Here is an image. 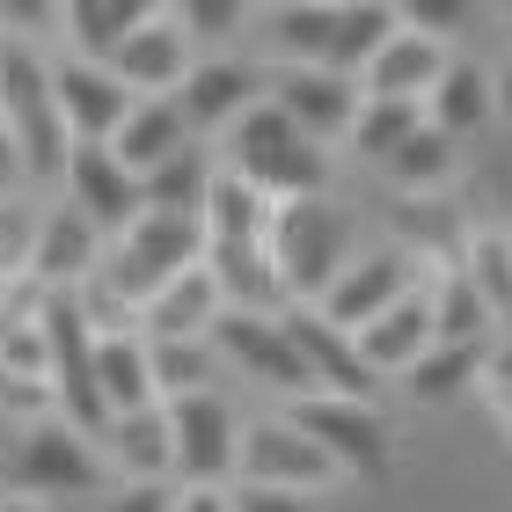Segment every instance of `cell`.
<instances>
[{
	"mask_svg": "<svg viewBox=\"0 0 512 512\" xmlns=\"http://www.w3.org/2000/svg\"><path fill=\"white\" fill-rule=\"evenodd\" d=\"M0 132L22 154V183L59 191L66 161H74V132H66L59 96H52V59L22 37H8V52H0Z\"/></svg>",
	"mask_w": 512,
	"mask_h": 512,
	"instance_id": "cell-1",
	"label": "cell"
},
{
	"mask_svg": "<svg viewBox=\"0 0 512 512\" xmlns=\"http://www.w3.org/2000/svg\"><path fill=\"white\" fill-rule=\"evenodd\" d=\"M227 169H235L242 183H256L271 205L330 198V154H322L315 139H300L278 103H256L249 118L227 125Z\"/></svg>",
	"mask_w": 512,
	"mask_h": 512,
	"instance_id": "cell-2",
	"label": "cell"
},
{
	"mask_svg": "<svg viewBox=\"0 0 512 512\" xmlns=\"http://www.w3.org/2000/svg\"><path fill=\"white\" fill-rule=\"evenodd\" d=\"M264 249H271L278 286H286V308H315L344 278V264H352V220L330 198H293V205L271 213Z\"/></svg>",
	"mask_w": 512,
	"mask_h": 512,
	"instance_id": "cell-3",
	"label": "cell"
},
{
	"mask_svg": "<svg viewBox=\"0 0 512 512\" xmlns=\"http://www.w3.org/2000/svg\"><path fill=\"white\" fill-rule=\"evenodd\" d=\"M205 264V220H183V213H139L118 242H110L103 256V286L125 300V308L139 315L161 286H176L183 271Z\"/></svg>",
	"mask_w": 512,
	"mask_h": 512,
	"instance_id": "cell-4",
	"label": "cell"
},
{
	"mask_svg": "<svg viewBox=\"0 0 512 512\" xmlns=\"http://www.w3.org/2000/svg\"><path fill=\"white\" fill-rule=\"evenodd\" d=\"M425 256L417 249H366V256H352V264H344V278L330 293L315 300V315L330 322V330H344V337H359L366 322H381L395 300H410L417 286H425Z\"/></svg>",
	"mask_w": 512,
	"mask_h": 512,
	"instance_id": "cell-5",
	"label": "cell"
},
{
	"mask_svg": "<svg viewBox=\"0 0 512 512\" xmlns=\"http://www.w3.org/2000/svg\"><path fill=\"white\" fill-rule=\"evenodd\" d=\"M169 447H176V491H227L242 454V425L213 388L169 403Z\"/></svg>",
	"mask_w": 512,
	"mask_h": 512,
	"instance_id": "cell-6",
	"label": "cell"
},
{
	"mask_svg": "<svg viewBox=\"0 0 512 512\" xmlns=\"http://www.w3.org/2000/svg\"><path fill=\"white\" fill-rule=\"evenodd\" d=\"M286 425H300L322 454L337 461V476H381L388 469V425L374 403H352V395H300L286 410Z\"/></svg>",
	"mask_w": 512,
	"mask_h": 512,
	"instance_id": "cell-7",
	"label": "cell"
},
{
	"mask_svg": "<svg viewBox=\"0 0 512 512\" xmlns=\"http://www.w3.org/2000/svg\"><path fill=\"white\" fill-rule=\"evenodd\" d=\"M235 483H256V491H300L315 498L322 483H337V461L315 447L300 425L286 417H264V425H242V454H235Z\"/></svg>",
	"mask_w": 512,
	"mask_h": 512,
	"instance_id": "cell-8",
	"label": "cell"
},
{
	"mask_svg": "<svg viewBox=\"0 0 512 512\" xmlns=\"http://www.w3.org/2000/svg\"><path fill=\"white\" fill-rule=\"evenodd\" d=\"M96 476H103L96 439H81L74 425H59V417H52V425H37V432H22L15 454H8V483L22 498H74Z\"/></svg>",
	"mask_w": 512,
	"mask_h": 512,
	"instance_id": "cell-9",
	"label": "cell"
},
{
	"mask_svg": "<svg viewBox=\"0 0 512 512\" xmlns=\"http://www.w3.org/2000/svg\"><path fill=\"white\" fill-rule=\"evenodd\" d=\"M59 205H74V213L96 227L103 242H118L125 227L147 213L139 176H132L110 147H74V161H66V176H59Z\"/></svg>",
	"mask_w": 512,
	"mask_h": 512,
	"instance_id": "cell-10",
	"label": "cell"
},
{
	"mask_svg": "<svg viewBox=\"0 0 512 512\" xmlns=\"http://www.w3.org/2000/svg\"><path fill=\"white\" fill-rule=\"evenodd\" d=\"M191 66H198V44L191 30H183V15L176 8H154L139 30L118 44V59H110V74H118L132 96H183V81H191Z\"/></svg>",
	"mask_w": 512,
	"mask_h": 512,
	"instance_id": "cell-11",
	"label": "cell"
},
{
	"mask_svg": "<svg viewBox=\"0 0 512 512\" xmlns=\"http://www.w3.org/2000/svg\"><path fill=\"white\" fill-rule=\"evenodd\" d=\"M52 96H59V118L74 132V147H110L139 103L110 66H88V59H52Z\"/></svg>",
	"mask_w": 512,
	"mask_h": 512,
	"instance_id": "cell-12",
	"label": "cell"
},
{
	"mask_svg": "<svg viewBox=\"0 0 512 512\" xmlns=\"http://www.w3.org/2000/svg\"><path fill=\"white\" fill-rule=\"evenodd\" d=\"M264 103H278V110H286V125L322 147V139L352 132V118H359V81L330 74V66H286V74L264 88Z\"/></svg>",
	"mask_w": 512,
	"mask_h": 512,
	"instance_id": "cell-13",
	"label": "cell"
},
{
	"mask_svg": "<svg viewBox=\"0 0 512 512\" xmlns=\"http://www.w3.org/2000/svg\"><path fill=\"white\" fill-rule=\"evenodd\" d=\"M278 330H286V344H293V359H300V374H308V388L315 395H352V403H374V374L359 366V344L344 337V330H330L315 308H286L278 315Z\"/></svg>",
	"mask_w": 512,
	"mask_h": 512,
	"instance_id": "cell-14",
	"label": "cell"
},
{
	"mask_svg": "<svg viewBox=\"0 0 512 512\" xmlns=\"http://www.w3.org/2000/svg\"><path fill=\"white\" fill-rule=\"evenodd\" d=\"M103 256H110V242L88 227L74 205H44V227H37V256H30V286L37 293H81L88 278L103 271Z\"/></svg>",
	"mask_w": 512,
	"mask_h": 512,
	"instance_id": "cell-15",
	"label": "cell"
},
{
	"mask_svg": "<svg viewBox=\"0 0 512 512\" xmlns=\"http://www.w3.org/2000/svg\"><path fill=\"white\" fill-rule=\"evenodd\" d=\"M264 103V81H256V66H242V59H213V52H198V66H191V81H183V96H176V110H183V125H191V139H205V132H227L235 118H249V110Z\"/></svg>",
	"mask_w": 512,
	"mask_h": 512,
	"instance_id": "cell-16",
	"label": "cell"
},
{
	"mask_svg": "<svg viewBox=\"0 0 512 512\" xmlns=\"http://www.w3.org/2000/svg\"><path fill=\"white\" fill-rule=\"evenodd\" d=\"M205 344L220 352V366H242V374H256L264 388H308V374H300L286 330H278V315H242V308H227Z\"/></svg>",
	"mask_w": 512,
	"mask_h": 512,
	"instance_id": "cell-17",
	"label": "cell"
},
{
	"mask_svg": "<svg viewBox=\"0 0 512 512\" xmlns=\"http://www.w3.org/2000/svg\"><path fill=\"white\" fill-rule=\"evenodd\" d=\"M447 66H454V59H447V44H439V37H417L410 22H403V30H395L381 52H374V66L359 74V96L417 103V110H425V96L439 88V74H447Z\"/></svg>",
	"mask_w": 512,
	"mask_h": 512,
	"instance_id": "cell-18",
	"label": "cell"
},
{
	"mask_svg": "<svg viewBox=\"0 0 512 512\" xmlns=\"http://www.w3.org/2000/svg\"><path fill=\"white\" fill-rule=\"evenodd\" d=\"M220 315H227L220 278L198 264V271H183L176 286H161L147 308H139V337H147V344H205Z\"/></svg>",
	"mask_w": 512,
	"mask_h": 512,
	"instance_id": "cell-19",
	"label": "cell"
},
{
	"mask_svg": "<svg viewBox=\"0 0 512 512\" xmlns=\"http://www.w3.org/2000/svg\"><path fill=\"white\" fill-rule=\"evenodd\" d=\"M352 344H359V366H366V374H410V366L432 352V293L417 286L410 300H395V308H388L381 322H366Z\"/></svg>",
	"mask_w": 512,
	"mask_h": 512,
	"instance_id": "cell-20",
	"label": "cell"
},
{
	"mask_svg": "<svg viewBox=\"0 0 512 512\" xmlns=\"http://www.w3.org/2000/svg\"><path fill=\"white\" fill-rule=\"evenodd\" d=\"M205 271L220 278L227 308H242V315H286V286H278L264 242H205Z\"/></svg>",
	"mask_w": 512,
	"mask_h": 512,
	"instance_id": "cell-21",
	"label": "cell"
},
{
	"mask_svg": "<svg viewBox=\"0 0 512 512\" xmlns=\"http://www.w3.org/2000/svg\"><path fill=\"white\" fill-rule=\"evenodd\" d=\"M183 147H198V139H191V125H183V110H176L169 96H139L132 118L118 125V139H110V154H118L139 183H147L161 161H176Z\"/></svg>",
	"mask_w": 512,
	"mask_h": 512,
	"instance_id": "cell-22",
	"label": "cell"
},
{
	"mask_svg": "<svg viewBox=\"0 0 512 512\" xmlns=\"http://www.w3.org/2000/svg\"><path fill=\"white\" fill-rule=\"evenodd\" d=\"M103 454L125 483H176V447H169V403L139 410V417H118L103 432Z\"/></svg>",
	"mask_w": 512,
	"mask_h": 512,
	"instance_id": "cell-23",
	"label": "cell"
},
{
	"mask_svg": "<svg viewBox=\"0 0 512 512\" xmlns=\"http://www.w3.org/2000/svg\"><path fill=\"white\" fill-rule=\"evenodd\" d=\"M154 8H139V0H74V8H59V37H66V59H88V66H110L118 59V44L147 22Z\"/></svg>",
	"mask_w": 512,
	"mask_h": 512,
	"instance_id": "cell-24",
	"label": "cell"
},
{
	"mask_svg": "<svg viewBox=\"0 0 512 512\" xmlns=\"http://www.w3.org/2000/svg\"><path fill=\"white\" fill-rule=\"evenodd\" d=\"M96 388L110 403V425L118 417L154 410V359H147V337H96Z\"/></svg>",
	"mask_w": 512,
	"mask_h": 512,
	"instance_id": "cell-25",
	"label": "cell"
},
{
	"mask_svg": "<svg viewBox=\"0 0 512 512\" xmlns=\"http://www.w3.org/2000/svg\"><path fill=\"white\" fill-rule=\"evenodd\" d=\"M491 110H498L491 74H483V66H469V59H454L447 74H439V88L425 96V125H432V132H447L454 147H461V139H469L476 125H491Z\"/></svg>",
	"mask_w": 512,
	"mask_h": 512,
	"instance_id": "cell-26",
	"label": "cell"
},
{
	"mask_svg": "<svg viewBox=\"0 0 512 512\" xmlns=\"http://www.w3.org/2000/svg\"><path fill=\"white\" fill-rule=\"evenodd\" d=\"M403 30V8H388V0H359V8H337V30H330V74L359 81L366 66H374V52Z\"/></svg>",
	"mask_w": 512,
	"mask_h": 512,
	"instance_id": "cell-27",
	"label": "cell"
},
{
	"mask_svg": "<svg viewBox=\"0 0 512 512\" xmlns=\"http://www.w3.org/2000/svg\"><path fill=\"white\" fill-rule=\"evenodd\" d=\"M271 213H278V205L256 191V183H242L235 169H220L213 191H205V242H264Z\"/></svg>",
	"mask_w": 512,
	"mask_h": 512,
	"instance_id": "cell-28",
	"label": "cell"
},
{
	"mask_svg": "<svg viewBox=\"0 0 512 512\" xmlns=\"http://www.w3.org/2000/svg\"><path fill=\"white\" fill-rule=\"evenodd\" d=\"M213 154L205 147H183L176 161H161V169L139 183V198H147V213H183V220H205V191H213Z\"/></svg>",
	"mask_w": 512,
	"mask_h": 512,
	"instance_id": "cell-29",
	"label": "cell"
},
{
	"mask_svg": "<svg viewBox=\"0 0 512 512\" xmlns=\"http://www.w3.org/2000/svg\"><path fill=\"white\" fill-rule=\"evenodd\" d=\"M432 293V344H483L491 337V300H483L461 271H447L439 286H425Z\"/></svg>",
	"mask_w": 512,
	"mask_h": 512,
	"instance_id": "cell-30",
	"label": "cell"
},
{
	"mask_svg": "<svg viewBox=\"0 0 512 512\" xmlns=\"http://www.w3.org/2000/svg\"><path fill=\"white\" fill-rule=\"evenodd\" d=\"M264 30H271V52L286 66H322V59H330L337 8H308V0H293V8H271L264 15Z\"/></svg>",
	"mask_w": 512,
	"mask_h": 512,
	"instance_id": "cell-31",
	"label": "cell"
},
{
	"mask_svg": "<svg viewBox=\"0 0 512 512\" xmlns=\"http://www.w3.org/2000/svg\"><path fill=\"white\" fill-rule=\"evenodd\" d=\"M476 374H483V344H432V352L417 359L403 381H410L417 403H454Z\"/></svg>",
	"mask_w": 512,
	"mask_h": 512,
	"instance_id": "cell-32",
	"label": "cell"
},
{
	"mask_svg": "<svg viewBox=\"0 0 512 512\" xmlns=\"http://www.w3.org/2000/svg\"><path fill=\"white\" fill-rule=\"evenodd\" d=\"M417 125H425V110H417V103L359 96V118H352V132H344V139H352L366 161H395V154H403V139H410Z\"/></svg>",
	"mask_w": 512,
	"mask_h": 512,
	"instance_id": "cell-33",
	"label": "cell"
},
{
	"mask_svg": "<svg viewBox=\"0 0 512 512\" xmlns=\"http://www.w3.org/2000/svg\"><path fill=\"white\" fill-rule=\"evenodd\" d=\"M388 176L403 183L410 198H432L439 183L454 176V139H447V132H432V125H417V132L403 139V154L388 161Z\"/></svg>",
	"mask_w": 512,
	"mask_h": 512,
	"instance_id": "cell-34",
	"label": "cell"
},
{
	"mask_svg": "<svg viewBox=\"0 0 512 512\" xmlns=\"http://www.w3.org/2000/svg\"><path fill=\"white\" fill-rule=\"evenodd\" d=\"M147 359H154V395L161 403L205 395V381H213V366H220L213 344H147Z\"/></svg>",
	"mask_w": 512,
	"mask_h": 512,
	"instance_id": "cell-35",
	"label": "cell"
},
{
	"mask_svg": "<svg viewBox=\"0 0 512 512\" xmlns=\"http://www.w3.org/2000/svg\"><path fill=\"white\" fill-rule=\"evenodd\" d=\"M37 227H44V198H0V286H15V271L30 278Z\"/></svg>",
	"mask_w": 512,
	"mask_h": 512,
	"instance_id": "cell-36",
	"label": "cell"
},
{
	"mask_svg": "<svg viewBox=\"0 0 512 512\" xmlns=\"http://www.w3.org/2000/svg\"><path fill=\"white\" fill-rule=\"evenodd\" d=\"M469 286L491 300V315H512V242H498V235H476L469 242Z\"/></svg>",
	"mask_w": 512,
	"mask_h": 512,
	"instance_id": "cell-37",
	"label": "cell"
},
{
	"mask_svg": "<svg viewBox=\"0 0 512 512\" xmlns=\"http://www.w3.org/2000/svg\"><path fill=\"white\" fill-rule=\"evenodd\" d=\"M176 15H183V30H191V44H213V59L235 30H249V8H235V0H191V8H176Z\"/></svg>",
	"mask_w": 512,
	"mask_h": 512,
	"instance_id": "cell-38",
	"label": "cell"
},
{
	"mask_svg": "<svg viewBox=\"0 0 512 512\" xmlns=\"http://www.w3.org/2000/svg\"><path fill=\"white\" fill-rule=\"evenodd\" d=\"M403 242H417V249H454V213L439 198H410L403 205Z\"/></svg>",
	"mask_w": 512,
	"mask_h": 512,
	"instance_id": "cell-39",
	"label": "cell"
},
{
	"mask_svg": "<svg viewBox=\"0 0 512 512\" xmlns=\"http://www.w3.org/2000/svg\"><path fill=\"white\" fill-rule=\"evenodd\" d=\"M403 22L417 37H439V30H461V22H469V8H454V0H425V8H403ZM447 44V37H439Z\"/></svg>",
	"mask_w": 512,
	"mask_h": 512,
	"instance_id": "cell-40",
	"label": "cell"
},
{
	"mask_svg": "<svg viewBox=\"0 0 512 512\" xmlns=\"http://www.w3.org/2000/svg\"><path fill=\"white\" fill-rule=\"evenodd\" d=\"M235 512H315L300 491H256V483H235Z\"/></svg>",
	"mask_w": 512,
	"mask_h": 512,
	"instance_id": "cell-41",
	"label": "cell"
},
{
	"mask_svg": "<svg viewBox=\"0 0 512 512\" xmlns=\"http://www.w3.org/2000/svg\"><path fill=\"white\" fill-rule=\"evenodd\" d=\"M110 512H176V491H169V483H125Z\"/></svg>",
	"mask_w": 512,
	"mask_h": 512,
	"instance_id": "cell-42",
	"label": "cell"
},
{
	"mask_svg": "<svg viewBox=\"0 0 512 512\" xmlns=\"http://www.w3.org/2000/svg\"><path fill=\"white\" fill-rule=\"evenodd\" d=\"M176 512H235V491H176Z\"/></svg>",
	"mask_w": 512,
	"mask_h": 512,
	"instance_id": "cell-43",
	"label": "cell"
},
{
	"mask_svg": "<svg viewBox=\"0 0 512 512\" xmlns=\"http://www.w3.org/2000/svg\"><path fill=\"white\" fill-rule=\"evenodd\" d=\"M15 183H22V154H15V139L0 132V198H15Z\"/></svg>",
	"mask_w": 512,
	"mask_h": 512,
	"instance_id": "cell-44",
	"label": "cell"
},
{
	"mask_svg": "<svg viewBox=\"0 0 512 512\" xmlns=\"http://www.w3.org/2000/svg\"><path fill=\"white\" fill-rule=\"evenodd\" d=\"M498 110H505V118H512V66H505V74H498Z\"/></svg>",
	"mask_w": 512,
	"mask_h": 512,
	"instance_id": "cell-45",
	"label": "cell"
},
{
	"mask_svg": "<svg viewBox=\"0 0 512 512\" xmlns=\"http://www.w3.org/2000/svg\"><path fill=\"white\" fill-rule=\"evenodd\" d=\"M0 512H22V505H0Z\"/></svg>",
	"mask_w": 512,
	"mask_h": 512,
	"instance_id": "cell-46",
	"label": "cell"
},
{
	"mask_svg": "<svg viewBox=\"0 0 512 512\" xmlns=\"http://www.w3.org/2000/svg\"><path fill=\"white\" fill-rule=\"evenodd\" d=\"M0 52H8V37H0Z\"/></svg>",
	"mask_w": 512,
	"mask_h": 512,
	"instance_id": "cell-47",
	"label": "cell"
},
{
	"mask_svg": "<svg viewBox=\"0 0 512 512\" xmlns=\"http://www.w3.org/2000/svg\"><path fill=\"white\" fill-rule=\"evenodd\" d=\"M0 300H8V286H0Z\"/></svg>",
	"mask_w": 512,
	"mask_h": 512,
	"instance_id": "cell-48",
	"label": "cell"
}]
</instances>
